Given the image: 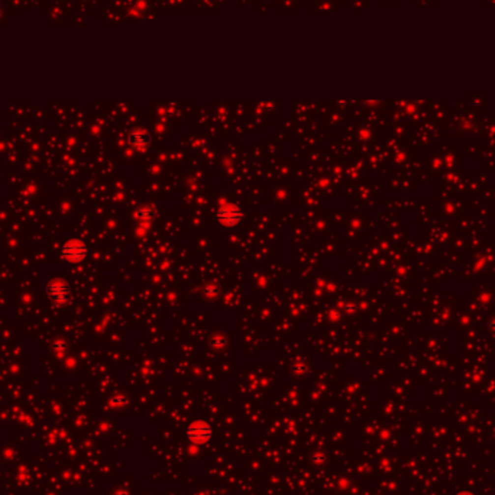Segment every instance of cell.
Returning <instances> with one entry per match:
<instances>
[{
    "mask_svg": "<svg viewBox=\"0 0 495 495\" xmlns=\"http://www.w3.org/2000/svg\"><path fill=\"white\" fill-rule=\"evenodd\" d=\"M52 346H54V349H55V350H58V352H59V350H62V349L65 348V343H64L62 340H55V342L52 343Z\"/></svg>",
    "mask_w": 495,
    "mask_h": 495,
    "instance_id": "cell-8",
    "label": "cell"
},
{
    "mask_svg": "<svg viewBox=\"0 0 495 495\" xmlns=\"http://www.w3.org/2000/svg\"><path fill=\"white\" fill-rule=\"evenodd\" d=\"M155 213V210H154V207L152 206H145V207H142V208H139L138 210V213H136V216L141 219V220H152L154 219V214Z\"/></svg>",
    "mask_w": 495,
    "mask_h": 495,
    "instance_id": "cell-6",
    "label": "cell"
},
{
    "mask_svg": "<svg viewBox=\"0 0 495 495\" xmlns=\"http://www.w3.org/2000/svg\"><path fill=\"white\" fill-rule=\"evenodd\" d=\"M187 437L190 442L196 443V444H203V443L208 442L211 437V427L206 421L197 420L188 426Z\"/></svg>",
    "mask_w": 495,
    "mask_h": 495,
    "instance_id": "cell-3",
    "label": "cell"
},
{
    "mask_svg": "<svg viewBox=\"0 0 495 495\" xmlns=\"http://www.w3.org/2000/svg\"><path fill=\"white\" fill-rule=\"evenodd\" d=\"M458 495H473V494H470V493H461V494Z\"/></svg>",
    "mask_w": 495,
    "mask_h": 495,
    "instance_id": "cell-9",
    "label": "cell"
},
{
    "mask_svg": "<svg viewBox=\"0 0 495 495\" xmlns=\"http://www.w3.org/2000/svg\"><path fill=\"white\" fill-rule=\"evenodd\" d=\"M216 216H217V222H219L220 226H223V228H234V226H237L240 223V220L243 217V213L233 203H226V204L220 206Z\"/></svg>",
    "mask_w": 495,
    "mask_h": 495,
    "instance_id": "cell-1",
    "label": "cell"
},
{
    "mask_svg": "<svg viewBox=\"0 0 495 495\" xmlns=\"http://www.w3.org/2000/svg\"><path fill=\"white\" fill-rule=\"evenodd\" d=\"M48 297L57 304H65L70 298V287L61 278H54L47 284Z\"/></svg>",
    "mask_w": 495,
    "mask_h": 495,
    "instance_id": "cell-4",
    "label": "cell"
},
{
    "mask_svg": "<svg viewBox=\"0 0 495 495\" xmlns=\"http://www.w3.org/2000/svg\"><path fill=\"white\" fill-rule=\"evenodd\" d=\"M61 255L64 260L71 263H78L87 257V246L78 239H70L62 245Z\"/></svg>",
    "mask_w": 495,
    "mask_h": 495,
    "instance_id": "cell-2",
    "label": "cell"
},
{
    "mask_svg": "<svg viewBox=\"0 0 495 495\" xmlns=\"http://www.w3.org/2000/svg\"><path fill=\"white\" fill-rule=\"evenodd\" d=\"M204 294H206V297H208V298H216L217 294H219V287H217V284H214V283L207 284V286L204 287Z\"/></svg>",
    "mask_w": 495,
    "mask_h": 495,
    "instance_id": "cell-7",
    "label": "cell"
},
{
    "mask_svg": "<svg viewBox=\"0 0 495 495\" xmlns=\"http://www.w3.org/2000/svg\"><path fill=\"white\" fill-rule=\"evenodd\" d=\"M129 142L130 145L139 151L145 149L149 144V136L148 133H145L144 130H133L129 135Z\"/></svg>",
    "mask_w": 495,
    "mask_h": 495,
    "instance_id": "cell-5",
    "label": "cell"
}]
</instances>
